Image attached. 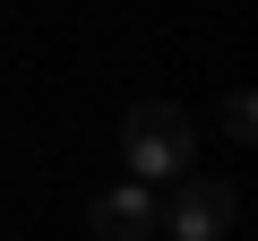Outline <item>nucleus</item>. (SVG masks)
<instances>
[{"mask_svg": "<svg viewBox=\"0 0 258 241\" xmlns=\"http://www.w3.org/2000/svg\"><path fill=\"white\" fill-rule=\"evenodd\" d=\"M86 224H95V241H147V232H155V190L120 181V190H103V198L86 207Z\"/></svg>", "mask_w": 258, "mask_h": 241, "instance_id": "nucleus-3", "label": "nucleus"}, {"mask_svg": "<svg viewBox=\"0 0 258 241\" xmlns=\"http://www.w3.org/2000/svg\"><path fill=\"white\" fill-rule=\"evenodd\" d=\"M224 138H232V147H249V138H258V95H249V86H241V95H224Z\"/></svg>", "mask_w": 258, "mask_h": 241, "instance_id": "nucleus-4", "label": "nucleus"}, {"mask_svg": "<svg viewBox=\"0 0 258 241\" xmlns=\"http://www.w3.org/2000/svg\"><path fill=\"white\" fill-rule=\"evenodd\" d=\"M120 155H129V181H181L198 164V130H189V112L181 103H138L120 120Z\"/></svg>", "mask_w": 258, "mask_h": 241, "instance_id": "nucleus-1", "label": "nucleus"}, {"mask_svg": "<svg viewBox=\"0 0 258 241\" xmlns=\"http://www.w3.org/2000/svg\"><path fill=\"white\" fill-rule=\"evenodd\" d=\"M232 215H241V198H232V181H215V172H181L172 207H155V224H164L172 241H224Z\"/></svg>", "mask_w": 258, "mask_h": 241, "instance_id": "nucleus-2", "label": "nucleus"}]
</instances>
